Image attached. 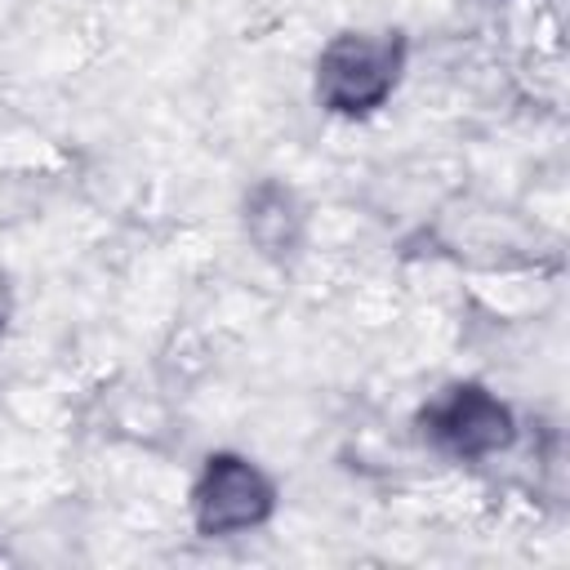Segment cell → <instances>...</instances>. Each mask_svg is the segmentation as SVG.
I'll use <instances>...</instances> for the list:
<instances>
[{
	"mask_svg": "<svg viewBox=\"0 0 570 570\" xmlns=\"http://www.w3.org/2000/svg\"><path fill=\"white\" fill-rule=\"evenodd\" d=\"M13 312H18V294H13V276L0 267V338L9 334L13 325Z\"/></svg>",
	"mask_w": 570,
	"mask_h": 570,
	"instance_id": "5",
	"label": "cell"
},
{
	"mask_svg": "<svg viewBox=\"0 0 570 570\" xmlns=\"http://www.w3.org/2000/svg\"><path fill=\"white\" fill-rule=\"evenodd\" d=\"M240 227L267 263H294L307 240V209L281 178H258L240 200Z\"/></svg>",
	"mask_w": 570,
	"mask_h": 570,
	"instance_id": "4",
	"label": "cell"
},
{
	"mask_svg": "<svg viewBox=\"0 0 570 570\" xmlns=\"http://www.w3.org/2000/svg\"><path fill=\"white\" fill-rule=\"evenodd\" d=\"M410 62L405 31H338L321 45L312 67L316 107L338 120H370L392 102Z\"/></svg>",
	"mask_w": 570,
	"mask_h": 570,
	"instance_id": "1",
	"label": "cell"
},
{
	"mask_svg": "<svg viewBox=\"0 0 570 570\" xmlns=\"http://www.w3.org/2000/svg\"><path fill=\"white\" fill-rule=\"evenodd\" d=\"M414 428L436 454H445L454 463H481V459L508 454L517 445L512 405L476 379H459V383L441 387L432 401H423L414 414Z\"/></svg>",
	"mask_w": 570,
	"mask_h": 570,
	"instance_id": "3",
	"label": "cell"
},
{
	"mask_svg": "<svg viewBox=\"0 0 570 570\" xmlns=\"http://www.w3.org/2000/svg\"><path fill=\"white\" fill-rule=\"evenodd\" d=\"M187 503H191V530L200 539H236L263 530L276 517L281 490L258 459L240 450H209L200 459Z\"/></svg>",
	"mask_w": 570,
	"mask_h": 570,
	"instance_id": "2",
	"label": "cell"
}]
</instances>
